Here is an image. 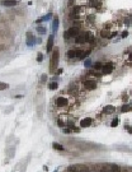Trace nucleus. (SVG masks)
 Listing matches in <instances>:
<instances>
[{
    "label": "nucleus",
    "instance_id": "nucleus-1",
    "mask_svg": "<svg viewBox=\"0 0 132 172\" xmlns=\"http://www.w3.org/2000/svg\"><path fill=\"white\" fill-rule=\"evenodd\" d=\"M57 64H59V50H55L53 54H52V56H51V66H50V69L53 71L57 68Z\"/></svg>",
    "mask_w": 132,
    "mask_h": 172
},
{
    "label": "nucleus",
    "instance_id": "nucleus-2",
    "mask_svg": "<svg viewBox=\"0 0 132 172\" xmlns=\"http://www.w3.org/2000/svg\"><path fill=\"white\" fill-rule=\"evenodd\" d=\"M113 69H114V65H113L112 62H108V64H105V65H103L102 73H103V74H109V73H112Z\"/></svg>",
    "mask_w": 132,
    "mask_h": 172
},
{
    "label": "nucleus",
    "instance_id": "nucleus-3",
    "mask_svg": "<svg viewBox=\"0 0 132 172\" xmlns=\"http://www.w3.org/2000/svg\"><path fill=\"white\" fill-rule=\"evenodd\" d=\"M67 33H69L70 37H76L78 35H80V28H78V27H71L67 31Z\"/></svg>",
    "mask_w": 132,
    "mask_h": 172
},
{
    "label": "nucleus",
    "instance_id": "nucleus-4",
    "mask_svg": "<svg viewBox=\"0 0 132 172\" xmlns=\"http://www.w3.org/2000/svg\"><path fill=\"white\" fill-rule=\"evenodd\" d=\"M83 55V51L81 50H70L67 51V56L69 57H76V56H81Z\"/></svg>",
    "mask_w": 132,
    "mask_h": 172
},
{
    "label": "nucleus",
    "instance_id": "nucleus-5",
    "mask_svg": "<svg viewBox=\"0 0 132 172\" xmlns=\"http://www.w3.org/2000/svg\"><path fill=\"white\" fill-rule=\"evenodd\" d=\"M84 87H85L86 89L92 91V89H95L97 84H95V82H93V80H85V82H84Z\"/></svg>",
    "mask_w": 132,
    "mask_h": 172
},
{
    "label": "nucleus",
    "instance_id": "nucleus-6",
    "mask_svg": "<svg viewBox=\"0 0 132 172\" xmlns=\"http://www.w3.org/2000/svg\"><path fill=\"white\" fill-rule=\"evenodd\" d=\"M67 103H69V101H67V98H65V97H59V98L56 100V105H57L59 107L67 106Z\"/></svg>",
    "mask_w": 132,
    "mask_h": 172
},
{
    "label": "nucleus",
    "instance_id": "nucleus-7",
    "mask_svg": "<svg viewBox=\"0 0 132 172\" xmlns=\"http://www.w3.org/2000/svg\"><path fill=\"white\" fill-rule=\"evenodd\" d=\"M75 41H76V44H84V42H86V33L78 35L75 37Z\"/></svg>",
    "mask_w": 132,
    "mask_h": 172
},
{
    "label": "nucleus",
    "instance_id": "nucleus-8",
    "mask_svg": "<svg viewBox=\"0 0 132 172\" xmlns=\"http://www.w3.org/2000/svg\"><path fill=\"white\" fill-rule=\"evenodd\" d=\"M90 125H92V119H90V117H86V119H84V120L80 121V127H88Z\"/></svg>",
    "mask_w": 132,
    "mask_h": 172
},
{
    "label": "nucleus",
    "instance_id": "nucleus-9",
    "mask_svg": "<svg viewBox=\"0 0 132 172\" xmlns=\"http://www.w3.org/2000/svg\"><path fill=\"white\" fill-rule=\"evenodd\" d=\"M27 36H28V37H27V45H28V46H33V45L36 44V38L33 37L31 33H28Z\"/></svg>",
    "mask_w": 132,
    "mask_h": 172
},
{
    "label": "nucleus",
    "instance_id": "nucleus-10",
    "mask_svg": "<svg viewBox=\"0 0 132 172\" xmlns=\"http://www.w3.org/2000/svg\"><path fill=\"white\" fill-rule=\"evenodd\" d=\"M1 4L5 6H14V5H17V1L15 0H3Z\"/></svg>",
    "mask_w": 132,
    "mask_h": 172
},
{
    "label": "nucleus",
    "instance_id": "nucleus-11",
    "mask_svg": "<svg viewBox=\"0 0 132 172\" xmlns=\"http://www.w3.org/2000/svg\"><path fill=\"white\" fill-rule=\"evenodd\" d=\"M52 45H53V36H50V38L47 41V52H51Z\"/></svg>",
    "mask_w": 132,
    "mask_h": 172
},
{
    "label": "nucleus",
    "instance_id": "nucleus-12",
    "mask_svg": "<svg viewBox=\"0 0 132 172\" xmlns=\"http://www.w3.org/2000/svg\"><path fill=\"white\" fill-rule=\"evenodd\" d=\"M89 5L93 6V8H98V6H100V1L99 0H89Z\"/></svg>",
    "mask_w": 132,
    "mask_h": 172
},
{
    "label": "nucleus",
    "instance_id": "nucleus-13",
    "mask_svg": "<svg viewBox=\"0 0 132 172\" xmlns=\"http://www.w3.org/2000/svg\"><path fill=\"white\" fill-rule=\"evenodd\" d=\"M109 172H121V168L117 165H112L111 168H109Z\"/></svg>",
    "mask_w": 132,
    "mask_h": 172
},
{
    "label": "nucleus",
    "instance_id": "nucleus-14",
    "mask_svg": "<svg viewBox=\"0 0 132 172\" xmlns=\"http://www.w3.org/2000/svg\"><path fill=\"white\" fill-rule=\"evenodd\" d=\"M112 112H114V107L113 106H107L104 109V114H112Z\"/></svg>",
    "mask_w": 132,
    "mask_h": 172
},
{
    "label": "nucleus",
    "instance_id": "nucleus-15",
    "mask_svg": "<svg viewBox=\"0 0 132 172\" xmlns=\"http://www.w3.org/2000/svg\"><path fill=\"white\" fill-rule=\"evenodd\" d=\"M93 40H94L93 33H90V32H86V42H92Z\"/></svg>",
    "mask_w": 132,
    "mask_h": 172
},
{
    "label": "nucleus",
    "instance_id": "nucleus-16",
    "mask_svg": "<svg viewBox=\"0 0 132 172\" xmlns=\"http://www.w3.org/2000/svg\"><path fill=\"white\" fill-rule=\"evenodd\" d=\"M52 27H53V32L57 31V27H59V19H57V18L53 19V26H52Z\"/></svg>",
    "mask_w": 132,
    "mask_h": 172
},
{
    "label": "nucleus",
    "instance_id": "nucleus-17",
    "mask_svg": "<svg viewBox=\"0 0 132 172\" xmlns=\"http://www.w3.org/2000/svg\"><path fill=\"white\" fill-rule=\"evenodd\" d=\"M52 145H53L55 149H57V150H64V147H62L61 144H59V143H53Z\"/></svg>",
    "mask_w": 132,
    "mask_h": 172
},
{
    "label": "nucleus",
    "instance_id": "nucleus-18",
    "mask_svg": "<svg viewBox=\"0 0 132 172\" xmlns=\"http://www.w3.org/2000/svg\"><path fill=\"white\" fill-rule=\"evenodd\" d=\"M78 172H92V171H90L89 168H88L86 166H81V167L79 168V171H78Z\"/></svg>",
    "mask_w": 132,
    "mask_h": 172
},
{
    "label": "nucleus",
    "instance_id": "nucleus-19",
    "mask_svg": "<svg viewBox=\"0 0 132 172\" xmlns=\"http://www.w3.org/2000/svg\"><path fill=\"white\" fill-rule=\"evenodd\" d=\"M66 172H78V168H76V166H70V167H67Z\"/></svg>",
    "mask_w": 132,
    "mask_h": 172
},
{
    "label": "nucleus",
    "instance_id": "nucleus-20",
    "mask_svg": "<svg viewBox=\"0 0 132 172\" xmlns=\"http://www.w3.org/2000/svg\"><path fill=\"white\" fill-rule=\"evenodd\" d=\"M79 12H80V8H79V6H76V8L72 9V14H71V15H72V17H76V14H78Z\"/></svg>",
    "mask_w": 132,
    "mask_h": 172
},
{
    "label": "nucleus",
    "instance_id": "nucleus-21",
    "mask_svg": "<svg viewBox=\"0 0 132 172\" xmlns=\"http://www.w3.org/2000/svg\"><path fill=\"white\" fill-rule=\"evenodd\" d=\"M57 87H59V84H57L56 82H53V83H51V84H50V89H52V91H55Z\"/></svg>",
    "mask_w": 132,
    "mask_h": 172
},
{
    "label": "nucleus",
    "instance_id": "nucleus-22",
    "mask_svg": "<svg viewBox=\"0 0 132 172\" xmlns=\"http://www.w3.org/2000/svg\"><path fill=\"white\" fill-rule=\"evenodd\" d=\"M8 87H9V84H6V83H0V91H4Z\"/></svg>",
    "mask_w": 132,
    "mask_h": 172
},
{
    "label": "nucleus",
    "instance_id": "nucleus-23",
    "mask_svg": "<svg viewBox=\"0 0 132 172\" xmlns=\"http://www.w3.org/2000/svg\"><path fill=\"white\" fill-rule=\"evenodd\" d=\"M121 111H122V112H127V111H130V106H128V105H123V106H122V109H121Z\"/></svg>",
    "mask_w": 132,
    "mask_h": 172
},
{
    "label": "nucleus",
    "instance_id": "nucleus-24",
    "mask_svg": "<svg viewBox=\"0 0 132 172\" xmlns=\"http://www.w3.org/2000/svg\"><path fill=\"white\" fill-rule=\"evenodd\" d=\"M37 31L39 33H46V28L45 27H37Z\"/></svg>",
    "mask_w": 132,
    "mask_h": 172
},
{
    "label": "nucleus",
    "instance_id": "nucleus-25",
    "mask_svg": "<svg viewBox=\"0 0 132 172\" xmlns=\"http://www.w3.org/2000/svg\"><path fill=\"white\" fill-rule=\"evenodd\" d=\"M94 68H95L97 70H99V69H102V68H103V65H102V64H100V62H97V64H95V66H94Z\"/></svg>",
    "mask_w": 132,
    "mask_h": 172
},
{
    "label": "nucleus",
    "instance_id": "nucleus-26",
    "mask_svg": "<svg viewBox=\"0 0 132 172\" xmlns=\"http://www.w3.org/2000/svg\"><path fill=\"white\" fill-rule=\"evenodd\" d=\"M117 124H118V120H117V119H114V120L112 121V126H117Z\"/></svg>",
    "mask_w": 132,
    "mask_h": 172
},
{
    "label": "nucleus",
    "instance_id": "nucleus-27",
    "mask_svg": "<svg viewBox=\"0 0 132 172\" xmlns=\"http://www.w3.org/2000/svg\"><path fill=\"white\" fill-rule=\"evenodd\" d=\"M37 60H38V61H42V60H43V55H42V54H39V55H38Z\"/></svg>",
    "mask_w": 132,
    "mask_h": 172
},
{
    "label": "nucleus",
    "instance_id": "nucleus-28",
    "mask_svg": "<svg viewBox=\"0 0 132 172\" xmlns=\"http://www.w3.org/2000/svg\"><path fill=\"white\" fill-rule=\"evenodd\" d=\"M64 37H65L66 40H69V38H70V36H69V33H67V31L65 32V35H64Z\"/></svg>",
    "mask_w": 132,
    "mask_h": 172
},
{
    "label": "nucleus",
    "instance_id": "nucleus-29",
    "mask_svg": "<svg viewBox=\"0 0 132 172\" xmlns=\"http://www.w3.org/2000/svg\"><path fill=\"white\" fill-rule=\"evenodd\" d=\"M127 35H128V33H127V31H125V32H123V33H122V37L125 38V37H127Z\"/></svg>",
    "mask_w": 132,
    "mask_h": 172
},
{
    "label": "nucleus",
    "instance_id": "nucleus-30",
    "mask_svg": "<svg viewBox=\"0 0 132 172\" xmlns=\"http://www.w3.org/2000/svg\"><path fill=\"white\" fill-rule=\"evenodd\" d=\"M57 124H59V125H60V126H64V122H62V121H61V120H59V121H57Z\"/></svg>",
    "mask_w": 132,
    "mask_h": 172
},
{
    "label": "nucleus",
    "instance_id": "nucleus-31",
    "mask_svg": "<svg viewBox=\"0 0 132 172\" xmlns=\"http://www.w3.org/2000/svg\"><path fill=\"white\" fill-rule=\"evenodd\" d=\"M100 172H109V170H107V168H102Z\"/></svg>",
    "mask_w": 132,
    "mask_h": 172
},
{
    "label": "nucleus",
    "instance_id": "nucleus-32",
    "mask_svg": "<svg viewBox=\"0 0 132 172\" xmlns=\"http://www.w3.org/2000/svg\"><path fill=\"white\" fill-rule=\"evenodd\" d=\"M62 73V69H57V71H56V74H61Z\"/></svg>",
    "mask_w": 132,
    "mask_h": 172
},
{
    "label": "nucleus",
    "instance_id": "nucleus-33",
    "mask_svg": "<svg viewBox=\"0 0 132 172\" xmlns=\"http://www.w3.org/2000/svg\"><path fill=\"white\" fill-rule=\"evenodd\" d=\"M72 4H74V0H69V5H70V6H71V5H72Z\"/></svg>",
    "mask_w": 132,
    "mask_h": 172
}]
</instances>
